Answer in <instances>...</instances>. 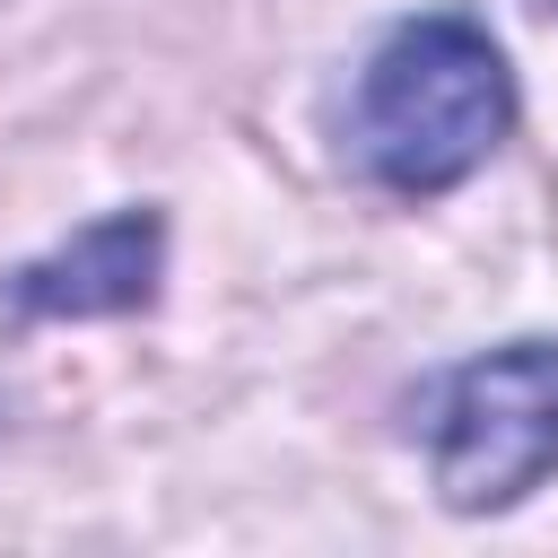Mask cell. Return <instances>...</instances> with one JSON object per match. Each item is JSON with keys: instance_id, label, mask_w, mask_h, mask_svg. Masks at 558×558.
Segmentation results:
<instances>
[{"instance_id": "1", "label": "cell", "mask_w": 558, "mask_h": 558, "mask_svg": "<svg viewBox=\"0 0 558 558\" xmlns=\"http://www.w3.org/2000/svg\"><path fill=\"white\" fill-rule=\"evenodd\" d=\"M514 122V78L506 52L488 44V26L427 9L401 17L349 96V148L384 192H445L471 166H488V148Z\"/></svg>"}, {"instance_id": "2", "label": "cell", "mask_w": 558, "mask_h": 558, "mask_svg": "<svg viewBox=\"0 0 558 558\" xmlns=\"http://www.w3.org/2000/svg\"><path fill=\"white\" fill-rule=\"evenodd\" d=\"M427 462L453 514H497L558 471V340L453 366L427 401Z\"/></svg>"}, {"instance_id": "3", "label": "cell", "mask_w": 558, "mask_h": 558, "mask_svg": "<svg viewBox=\"0 0 558 558\" xmlns=\"http://www.w3.org/2000/svg\"><path fill=\"white\" fill-rule=\"evenodd\" d=\"M157 253H166L157 218H140V209H131V218H105V227H87L78 244L26 262V270L9 279V305H17V314H122V305H148Z\"/></svg>"}]
</instances>
